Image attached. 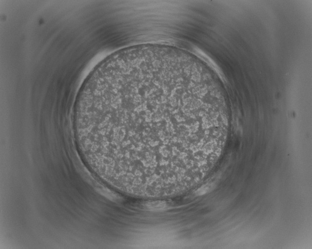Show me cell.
<instances>
[{
	"label": "cell",
	"instance_id": "obj_1",
	"mask_svg": "<svg viewBox=\"0 0 312 249\" xmlns=\"http://www.w3.org/2000/svg\"><path fill=\"white\" fill-rule=\"evenodd\" d=\"M76 129L91 165L120 187L178 188L218 157L228 120L215 94L179 67L120 70L82 102Z\"/></svg>",
	"mask_w": 312,
	"mask_h": 249
}]
</instances>
